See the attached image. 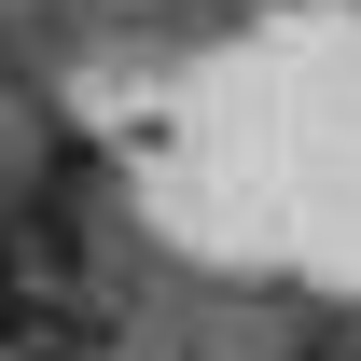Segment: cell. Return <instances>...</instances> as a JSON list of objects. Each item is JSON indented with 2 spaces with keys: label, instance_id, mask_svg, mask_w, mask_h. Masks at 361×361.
Segmentation results:
<instances>
[{
  "label": "cell",
  "instance_id": "1",
  "mask_svg": "<svg viewBox=\"0 0 361 361\" xmlns=\"http://www.w3.org/2000/svg\"><path fill=\"white\" fill-rule=\"evenodd\" d=\"M0 348H14V292H0Z\"/></svg>",
  "mask_w": 361,
  "mask_h": 361
}]
</instances>
